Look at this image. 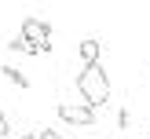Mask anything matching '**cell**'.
<instances>
[{"instance_id":"6da1fadb","label":"cell","mask_w":150,"mask_h":139,"mask_svg":"<svg viewBox=\"0 0 150 139\" xmlns=\"http://www.w3.org/2000/svg\"><path fill=\"white\" fill-rule=\"evenodd\" d=\"M77 92H81V102L92 106V110H99V106L110 102V73L103 70V62L99 66H81V73H77Z\"/></svg>"},{"instance_id":"7a4b0ae2","label":"cell","mask_w":150,"mask_h":139,"mask_svg":"<svg viewBox=\"0 0 150 139\" xmlns=\"http://www.w3.org/2000/svg\"><path fill=\"white\" fill-rule=\"evenodd\" d=\"M59 117L73 128H92L95 124V110L84 106V102H59Z\"/></svg>"},{"instance_id":"3957f363","label":"cell","mask_w":150,"mask_h":139,"mask_svg":"<svg viewBox=\"0 0 150 139\" xmlns=\"http://www.w3.org/2000/svg\"><path fill=\"white\" fill-rule=\"evenodd\" d=\"M18 37H22L26 44H33V48H44V44H51V26L40 22V18H26Z\"/></svg>"},{"instance_id":"277c9868","label":"cell","mask_w":150,"mask_h":139,"mask_svg":"<svg viewBox=\"0 0 150 139\" xmlns=\"http://www.w3.org/2000/svg\"><path fill=\"white\" fill-rule=\"evenodd\" d=\"M77 55H81V66H99L103 44L95 40V37H84V40H81V48H77Z\"/></svg>"},{"instance_id":"5b68a950","label":"cell","mask_w":150,"mask_h":139,"mask_svg":"<svg viewBox=\"0 0 150 139\" xmlns=\"http://www.w3.org/2000/svg\"><path fill=\"white\" fill-rule=\"evenodd\" d=\"M0 73H4V80H11L15 88H29V77L18 70V66H0Z\"/></svg>"},{"instance_id":"8992f818","label":"cell","mask_w":150,"mask_h":139,"mask_svg":"<svg viewBox=\"0 0 150 139\" xmlns=\"http://www.w3.org/2000/svg\"><path fill=\"white\" fill-rule=\"evenodd\" d=\"M7 48H11V51H22V55H26V51H29V44H26V40H22V37H15V40H11V44H7Z\"/></svg>"},{"instance_id":"52a82bcc","label":"cell","mask_w":150,"mask_h":139,"mask_svg":"<svg viewBox=\"0 0 150 139\" xmlns=\"http://www.w3.org/2000/svg\"><path fill=\"white\" fill-rule=\"evenodd\" d=\"M128 124H132V114H128V110H121V114H117V128H128Z\"/></svg>"},{"instance_id":"ba28073f","label":"cell","mask_w":150,"mask_h":139,"mask_svg":"<svg viewBox=\"0 0 150 139\" xmlns=\"http://www.w3.org/2000/svg\"><path fill=\"white\" fill-rule=\"evenodd\" d=\"M37 139H62V135H59V132H51V128H40V132H37Z\"/></svg>"},{"instance_id":"9c48e42d","label":"cell","mask_w":150,"mask_h":139,"mask_svg":"<svg viewBox=\"0 0 150 139\" xmlns=\"http://www.w3.org/2000/svg\"><path fill=\"white\" fill-rule=\"evenodd\" d=\"M7 132H11V128H7V117H4V114H0V139H4V135H7Z\"/></svg>"},{"instance_id":"30bf717a","label":"cell","mask_w":150,"mask_h":139,"mask_svg":"<svg viewBox=\"0 0 150 139\" xmlns=\"http://www.w3.org/2000/svg\"><path fill=\"white\" fill-rule=\"evenodd\" d=\"M15 139H37V132H29V135H15Z\"/></svg>"}]
</instances>
